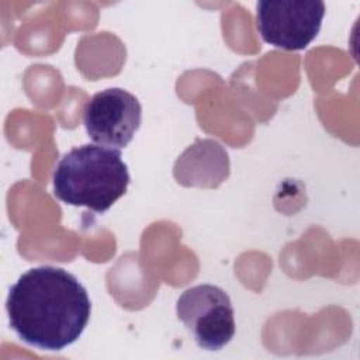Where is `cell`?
Returning <instances> with one entry per match:
<instances>
[{"label":"cell","mask_w":360,"mask_h":360,"mask_svg":"<svg viewBox=\"0 0 360 360\" xmlns=\"http://www.w3.org/2000/svg\"><path fill=\"white\" fill-rule=\"evenodd\" d=\"M176 312L202 349L219 350L235 335L231 298L217 285L200 284L187 288L177 300Z\"/></svg>","instance_id":"3957f363"},{"label":"cell","mask_w":360,"mask_h":360,"mask_svg":"<svg viewBox=\"0 0 360 360\" xmlns=\"http://www.w3.org/2000/svg\"><path fill=\"white\" fill-rule=\"evenodd\" d=\"M52 183L55 197L65 204L101 214L125 194L129 173L120 149L82 145L60 158Z\"/></svg>","instance_id":"7a4b0ae2"},{"label":"cell","mask_w":360,"mask_h":360,"mask_svg":"<svg viewBox=\"0 0 360 360\" xmlns=\"http://www.w3.org/2000/svg\"><path fill=\"white\" fill-rule=\"evenodd\" d=\"M325 15L319 0H260L256 25L262 38L285 51H301L318 35Z\"/></svg>","instance_id":"277c9868"},{"label":"cell","mask_w":360,"mask_h":360,"mask_svg":"<svg viewBox=\"0 0 360 360\" xmlns=\"http://www.w3.org/2000/svg\"><path fill=\"white\" fill-rule=\"evenodd\" d=\"M11 329L39 350H63L89 323L91 302L86 288L68 270L39 266L11 285L6 302Z\"/></svg>","instance_id":"6da1fadb"},{"label":"cell","mask_w":360,"mask_h":360,"mask_svg":"<svg viewBox=\"0 0 360 360\" xmlns=\"http://www.w3.org/2000/svg\"><path fill=\"white\" fill-rule=\"evenodd\" d=\"M141 118L139 100L120 87L96 93L83 110V124L89 138L114 149H122L132 141Z\"/></svg>","instance_id":"5b68a950"}]
</instances>
